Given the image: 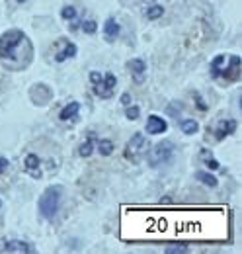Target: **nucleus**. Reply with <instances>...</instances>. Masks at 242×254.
<instances>
[{
  "mask_svg": "<svg viewBox=\"0 0 242 254\" xmlns=\"http://www.w3.org/2000/svg\"><path fill=\"white\" fill-rule=\"evenodd\" d=\"M197 129H199V126H197L195 120H183V122H182V131H183L185 135H193Z\"/></svg>",
  "mask_w": 242,
  "mask_h": 254,
  "instance_id": "obj_16",
  "label": "nucleus"
},
{
  "mask_svg": "<svg viewBox=\"0 0 242 254\" xmlns=\"http://www.w3.org/2000/svg\"><path fill=\"white\" fill-rule=\"evenodd\" d=\"M185 251H187V249H185V247H178V249H166V253H185Z\"/></svg>",
  "mask_w": 242,
  "mask_h": 254,
  "instance_id": "obj_27",
  "label": "nucleus"
},
{
  "mask_svg": "<svg viewBox=\"0 0 242 254\" xmlns=\"http://www.w3.org/2000/svg\"><path fill=\"white\" fill-rule=\"evenodd\" d=\"M78 112H80V104H78V102H70L68 106H64V108L60 110L59 120H60V122H68V120H74V118L78 116Z\"/></svg>",
  "mask_w": 242,
  "mask_h": 254,
  "instance_id": "obj_11",
  "label": "nucleus"
},
{
  "mask_svg": "<svg viewBox=\"0 0 242 254\" xmlns=\"http://www.w3.org/2000/svg\"><path fill=\"white\" fill-rule=\"evenodd\" d=\"M18 2H26V0H18Z\"/></svg>",
  "mask_w": 242,
  "mask_h": 254,
  "instance_id": "obj_30",
  "label": "nucleus"
},
{
  "mask_svg": "<svg viewBox=\"0 0 242 254\" xmlns=\"http://www.w3.org/2000/svg\"><path fill=\"white\" fill-rule=\"evenodd\" d=\"M235 129H237V122H235V120H223V122L217 126L215 135H217V139H223V137L231 135Z\"/></svg>",
  "mask_w": 242,
  "mask_h": 254,
  "instance_id": "obj_13",
  "label": "nucleus"
},
{
  "mask_svg": "<svg viewBox=\"0 0 242 254\" xmlns=\"http://www.w3.org/2000/svg\"><path fill=\"white\" fill-rule=\"evenodd\" d=\"M195 178H197V180H201L203 184L211 186V188L217 186V178H213L211 174H207V172H197V174H195Z\"/></svg>",
  "mask_w": 242,
  "mask_h": 254,
  "instance_id": "obj_19",
  "label": "nucleus"
},
{
  "mask_svg": "<svg viewBox=\"0 0 242 254\" xmlns=\"http://www.w3.org/2000/svg\"><path fill=\"white\" fill-rule=\"evenodd\" d=\"M30 96L37 106H45V104L53 98V92H51V88H49L47 84H35V86L31 88Z\"/></svg>",
  "mask_w": 242,
  "mask_h": 254,
  "instance_id": "obj_6",
  "label": "nucleus"
},
{
  "mask_svg": "<svg viewBox=\"0 0 242 254\" xmlns=\"http://www.w3.org/2000/svg\"><path fill=\"white\" fill-rule=\"evenodd\" d=\"M96 30H98V24H96L94 20H88V22H82V32L94 33Z\"/></svg>",
  "mask_w": 242,
  "mask_h": 254,
  "instance_id": "obj_23",
  "label": "nucleus"
},
{
  "mask_svg": "<svg viewBox=\"0 0 242 254\" xmlns=\"http://www.w3.org/2000/svg\"><path fill=\"white\" fill-rule=\"evenodd\" d=\"M195 98H197V106H199V110H207V106L203 104V100L199 98V94H195Z\"/></svg>",
  "mask_w": 242,
  "mask_h": 254,
  "instance_id": "obj_28",
  "label": "nucleus"
},
{
  "mask_svg": "<svg viewBox=\"0 0 242 254\" xmlns=\"http://www.w3.org/2000/svg\"><path fill=\"white\" fill-rule=\"evenodd\" d=\"M0 205H2V203H0Z\"/></svg>",
  "mask_w": 242,
  "mask_h": 254,
  "instance_id": "obj_31",
  "label": "nucleus"
},
{
  "mask_svg": "<svg viewBox=\"0 0 242 254\" xmlns=\"http://www.w3.org/2000/svg\"><path fill=\"white\" fill-rule=\"evenodd\" d=\"M98 151H100L104 157H108V155H112V151H114V143H112L110 139H102V141H98Z\"/></svg>",
  "mask_w": 242,
  "mask_h": 254,
  "instance_id": "obj_15",
  "label": "nucleus"
},
{
  "mask_svg": "<svg viewBox=\"0 0 242 254\" xmlns=\"http://www.w3.org/2000/svg\"><path fill=\"white\" fill-rule=\"evenodd\" d=\"M203 159H205V164H207V166H209L211 170H219V166H221V164H219V160L213 159L211 153L207 155V151H203Z\"/></svg>",
  "mask_w": 242,
  "mask_h": 254,
  "instance_id": "obj_21",
  "label": "nucleus"
},
{
  "mask_svg": "<svg viewBox=\"0 0 242 254\" xmlns=\"http://www.w3.org/2000/svg\"><path fill=\"white\" fill-rule=\"evenodd\" d=\"M92 147H94V141H92V137H88V139L78 147V155H80V157H90Z\"/></svg>",
  "mask_w": 242,
  "mask_h": 254,
  "instance_id": "obj_17",
  "label": "nucleus"
},
{
  "mask_svg": "<svg viewBox=\"0 0 242 254\" xmlns=\"http://www.w3.org/2000/svg\"><path fill=\"white\" fill-rule=\"evenodd\" d=\"M60 16H62L64 20H70V22H72V20L76 18V10H74L72 6H64L62 12H60Z\"/></svg>",
  "mask_w": 242,
  "mask_h": 254,
  "instance_id": "obj_22",
  "label": "nucleus"
},
{
  "mask_svg": "<svg viewBox=\"0 0 242 254\" xmlns=\"http://www.w3.org/2000/svg\"><path fill=\"white\" fill-rule=\"evenodd\" d=\"M172 153H174V143L172 141H160V143H156L152 147V151H149V162H151V166H158V164L166 162V160L172 157Z\"/></svg>",
  "mask_w": 242,
  "mask_h": 254,
  "instance_id": "obj_4",
  "label": "nucleus"
},
{
  "mask_svg": "<svg viewBox=\"0 0 242 254\" xmlns=\"http://www.w3.org/2000/svg\"><path fill=\"white\" fill-rule=\"evenodd\" d=\"M120 24L114 20V18H108L106 20V24H104V37L108 39V41H114L118 35H120Z\"/></svg>",
  "mask_w": 242,
  "mask_h": 254,
  "instance_id": "obj_12",
  "label": "nucleus"
},
{
  "mask_svg": "<svg viewBox=\"0 0 242 254\" xmlns=\"http://www.w3.org/2000/svg\"><path fill=\"white\" fill-rule=\"evenodd\" d=\"M116 82H118V78H116L114 74H106V76L96 84V94L100 96V98H110V96L114 94Z\"/></svg>",
  "mask_w": 242,
  "mask_h": 254,
  "instance_id": "obj_7",
  "label": "nucleus"
},
{
  "mask_svg": "<svg viewBox=\"0 0 242 254\" xmlns=\"http://www.w3.org/2000/svg\"><path fill=\"white\" fill-rule=\"evenodd\" d=\"M125 116H127V120H137V118H139V108H137V106L127 108V110H125Z\"/></svg>",
  "mask_w": 242,
  "mask_h": 254,
  "instance_id": "obj_24",
  "label": "nucleus"
},
{
  "mask_svg": "<svg viewBox=\"0 0 242 254\" xmlns=\"http://www.w3.org/2000/svg\"><path fill=\"white\" fill-rule=\"evenodd\" d=\"M166 127H168V124H166L162 118H158V116H149V120H147V133H149V135L164 133Z\"/></svg>",
  "mask_w": 242,
  "mask_h": 254,
  "instance_id": "obj_9",
  "label": "nucleus"
},
{
  "mask_svg": "<svg viewBox=\"0 0 242 254\" xmlns=\"http://www.w3.org/2000/svg\"><path fill=\"white\" fill-rule=\"evenodd\" d=\"M164 14V8L162 6H151L149 10H147V18L149 20H156V18H160Z\"/></svg>",
  "mask_w": 242,
  "mask_h": 254,
  "instance_id": "obj_20",
  "label": "nucleus"
},
{
  "mask_svg": "<svg viewBox=\"0 0 242 254\" xmlns=\"http://www.w3.org/2000/svg\"><path fill=\"white\" fill-rule=\"evenodd\" d=\"M0 253L14 254H33L35 249L26 241H14V239H0Z\"/></svg>",
  "mask_w": 242,
  "mask_h": 254,
  "instance_id": "obj_5",
  "label": "nucleus"
},
{
  "mask_svg": "<svg viewBox=\"0 0 242 254\" xmlns=\"http://www.w3.org/2000/svg\"><path fill=\"white\" fill-rule=\"evenodd\" d=\"M60 193H62V188L60 186H49L47 190L41 193L39 197V213L45 217V219H53L59 211V205H60Z\"/></svg>",
  "mask_w": 242,
  "mask_h": 254,
  "instance_id": "obj_2",
  "label": "nucleus"
},
{
  "mask_svg": "<svg viewBox=\"0 0 242 254\" xmlns=\"http://www.w3.org/2000/svg\"><path fill=\"white\" fill-rule=\"evenodd\" d=\"M225 55H217L215 59H213V63H211V74L213 76H219V70H221V66L225 64Z\"/></svg>",
  "mask_w": 242,
  "mask_h": 254,
  "instance_id": "obj_18",
  "label": "nucleus"
},
{
  "mask_svg": "<svg viewBox=\"0 0 242 254\" xmlns=\"http://www.w3.org/2000/svg\"><path fill=\"white\" fill-rule=\"evenodd\" d=\"M24 166H26V172H28L30 176L41 178V160H39L37 155L30 153V155L26 157V160H24Z\"/></svg>",
  "mask_w": 242,
  "mask_h": 254,
  "instance_id": "obj_8",
  "label": "nucleus"
},
{
  "mask_svg": "<svg viewBox=\"0 0 242 254\" xmlns=\"http://www.w3.org/2000/svg\"><path fill=\"white\" fill-rule=\"evenodd\" d=\"M8 164H10V162H8V159H4V157H0V174H2V172H6V168H8Z\"/></svg>",
  "mask_w": 242,
  "mask_h": 254,
  "instance_id": "obj_26",
  "label": "nucleus"
},
{
  "mask_svg": "<svg viewBox=\"0 0 242 254\" xmlns=\"http://www.w3.org/2000/svg\"><path fill=\"white\" fill-rule=\"evenodd\" d=\"M129 68L135 76V82H143L145 80V74H147V63L143 59H133L129 61Z\"/></svg>",
  "mask_w": 242,
  "mask_h": 254,
  "instance_id": "obj_10",
  "label": "nucleus"
},
{
  "mask_svg": "<svg viewBox=\"0 0 242 254\" xmlns=\"http://www.w3.org/2000/svg\"><path fill=\"white\" fill-rule=\"evenodd\" d=\"M76 55V45L74 43H66L64 45V49L57 53V57H55V61L57 63H62V61H66V59H70V57H74Z\"/></svg>",
  "mask_w": 242,
  "mask_h": 254,
  "instance_id": "obj_14",
  "label": "nucleus"
},
{
  "mask_svg": "<svg viewBox=\"0 0 242 254\" xmlns=\"http://www.w3.org/2000/svg\"><path fill=\"white\" fill-rule=\"evenodd\" d=\"M145 153H147V139H145V135L135 133L125 147V159L131 160L133 164H139L141 159L145 157Z\"/></svg>",
  "mask_w": 242,
  "mask_h": 254,
  "instance_id": "obj_3",
  "label": "nucleus"
},
{
  "mask_svg": "<svg viewBox=\"0 0 242 254\" xmlns=\"http://www.w3.org/2000/svg\"><path fill=\"white\" fill-rule=\"evenodd\" d=\"M33 59V45L22 30H8L0 35V63L8 70H22Z\"/></svg>",
  "mask_w": 242,
  "mask_h": 254,
  "instance_id": "obj_1",
  "label": "nucleus"
},
{
  "mask_svg": "<svg viewBox=\"0 0 242 254\" xmlns=\"http://www.w3.org/2000/svg\"><path fill=\"white\" fill-rule=\"evenodd\" d=\"M129 100H131V96H129V94L121 96V104H125V106H127V104H129Z\"/></svg>",
  "mask_w": 242,
  "mask_h": 254,
  "instance_id": "obj_29",
  "label": "nucleus"
},
{
  "mask_svg": "<svg viewBox=\"0 0 242 254\" xmlns=\"http://www.w3.org/2000/svg\"><path fill=\"white\" fill-rule=\"evenodd\" d=\"M100 80H102V74H100L98 70H92V72H90V82H92V84H98Z\"/></svg>",
  "mask_w": 242,
  "mask_h": 254,
  "instance_id": "obj_25",
  "label": "nucleus"
}]
</instances>
